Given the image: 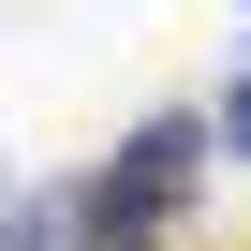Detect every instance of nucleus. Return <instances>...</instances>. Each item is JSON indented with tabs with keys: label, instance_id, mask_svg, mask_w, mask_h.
<instances>
[{
	"label": "nucleus",
	"instance_id": "obj_1",
	"mask_svg": "<svg viewBox=\"0 0 251 251\" xmlns=\"http://www.w3.org/2000/svg\"><path fill=\"white\" fill-rule=\"evenodd\" d=\"M207 133H222V118H192V103H177V118H148V133H133V148L74 192V236H89V251H148V236L177 222V192H192Z\"/></svg>",
	"mask_w": 251,
	"mask_h": 251
},
{
	"label": "nucleus",
	"instance_id": "obj_2",
	"mask_svg": "<svg viewBox=\"0 0 251 251\" xmlns=\"http://www.w3.org/2000/svg\"><path fill=\"white\" fill-rule=\"evenodd\" d=\"M0 251H89L74 222H45V207H15V222H0Z\"/></svg>",
	"mask_w": 251,
	"mask_h": 251
},
{
	"label": "nucleus",
	"instance_id": "obj_3",
	"mask_svg": "<svg viewBox=\"0 0 251 251\" xmlns=\"http://www.w3.org/2000/svg\"><path fill=\"white\" fill-rule=\"evenodd\" d=\"M222 148H236V163H251V74H236V103H222Z\"/></svg>",
	"mask_w": 251,
	"mask_h": 251
}]
</instances>
